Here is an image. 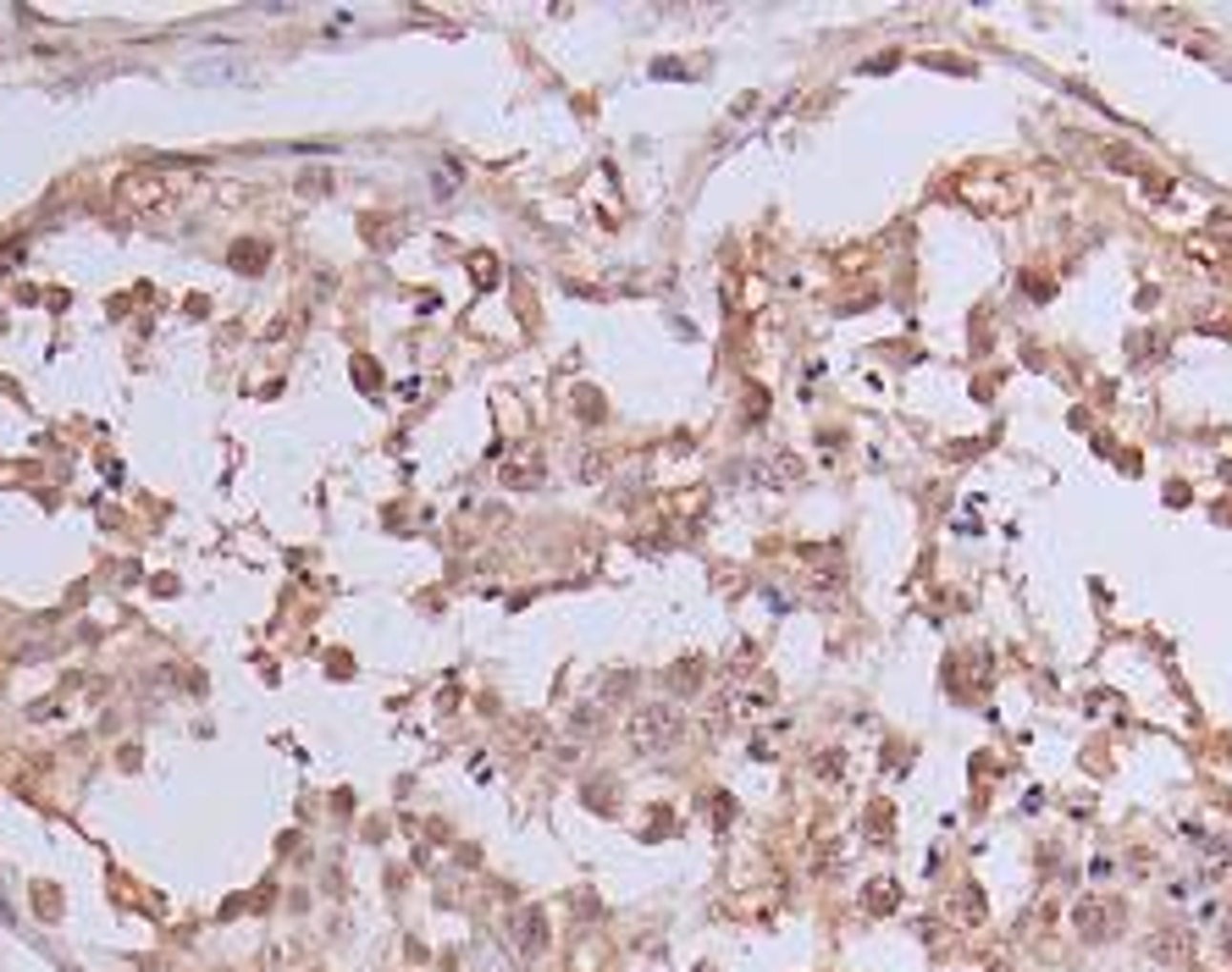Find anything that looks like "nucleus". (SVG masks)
I'll use <instances>...</instances> for the list:
<instances>
[{"label": "nucleus", "mask_w": 1232, "mask_h": 972, "mask_svg": "<svg viewBox=\"0 0 1232 972\" xmlns=\"http://www.w3.org/2000/svg\"><path fill=\"white\" fill-rule=\"evenodd\" d=\"M680 730H685V713L675 702H636L625 718V740H630V752H641V757L675 752Z\"/></svg>", "instance_id": "f257e3e1"}, {"label": "nucleus", "mask_w": 1232, "mask_h": 972, "mask_svg": "<svg viewBox=\"0 0 1232 972\" xmlns=\"http://www.w3.org/2000/svg\"><path fill=\"white\" fill-rule=\"evenodd\" d=\"M111 199L128 216H160L183 199V183H177V172H128V177H116Z\"/></svg>", "instance_id": "f03ea898"}, {"label": "nucleus", "mask_w": 1232, "mask_h": 972, "mask_svg": "<svg viewBox=\"0 0 1232 972\" xmlns=\"http://www.w3.org/2000/svg\"><path fill=\"white\" fill-rule=\"evenodd\" d=\"M503 940H509V950L520 956V962H536L542 950H548V912L542 906H520V912H509V922H503Z\"/></svg>", "instance_id": "7ed1b4c3"}, {"label": "nucleus", "mask_w": 1232, "mask_h": 972, "mask_svg": "<svg viewBox=\"0 0 1232 972\" xmlns=\"http://www.w3.org/2000/svg\"><path fill=\"white\" fill-rule=\"evenodd\" d=\"M1073 928L1083 945H1100V940H1111L1117 934V906L1111 900H1100V895H1083L1073 906Z\"/></svg>", "instance_id": "20e7f679"}, {"label": "nucleus", "mask_w": 1232, "mask_h": 972, "mask_svg": "<svg viewBox=\"0 0 1232 972\" xmlns=\"http://www.w3.org/2000/svg\"><path fill=\"white\" fill-rule=\"evenodd\" d=\"M1150 956H1155V962H1166V967L1194 962V928H1160V934L1150 940Z\"/></svg>", "instance_id": "39448f33"}, {"label": "nucleus", "mask_w": 1232, "mask_h": 972, "mask_svg": "<svg viewBox=\"0 0 1232 972\" xmlns=\"http://www.w3.org/2000/svg\"><path fill=\"white\" fill-rule=\"evenodd\" d=\"M962 199L978 205V211H1006V205H1012V194L1000 183H990V177H984V183H962Z\"/></svg>", "instance_id": "423d86ee"}, {"label": "nucleus", "mask_w": 1232, "mask_h": 972, "mask_svg": "<svg viewBox=\"0 0 1232 972\" xmlns=\"http://www.w3.org/2000/svg\"><path fill=\"white\" fill-rule=\"evenodd\" d=\"M895 900H901L895 879H873V884L863 890V906H867V912H895Z\"/></svg>", "instance_id": "0eeeda50"}, {"label": "nucleus", "mask_w": 1232, "mask_h": 972, "mask_svg": "<svg viewBox=\"0 0 1232 972\" xmlns=\"http://www.w3.org/2000/svg\"><path fill=\"white\" fill-rule=\"evenodd\" d=\"M603 730V708L597 702H586V708L570 713V735H597Z\"/></svg>", "instance_id": "6e6552de"}, {"label": "nucleus", "mask_w": 1232, "mask_h": 972, "mask_svg": "<svg viewBox=\"0 0 1232 972\" xmlns=\"http://www.w3.org/2000/svg\"><path fill=\"white\" fill-rule=\"evenodd\" d=\"M818 774H824V779H835V774H846V752H840L835 757V746H818Z\"/></svg>", "instance_id": "1a4fd4ad"}, {"label": "nucleus", "mask_w": 1232, "mask_h": 972, "mask_svg": "<svg viewBox=\"0 0 1232 972\" xmlns=\"http://www.w3.org/2000/svg\"><path fill=\"white\" fill-rule=\"evenodd\" d=\"M956 912H962L968 922H978V918H984V895H978V890H962V895H956Z\"/></svg>", "instance_id": "9d476101"}, {"label": "nucleus", "mask_w": 1232, "mask_h": 972, "mask_svg": "<svg viewBox=\"0 0 1232 972\" xmlns=\"http://www.w3.org/2000/svg\"><path fill=\"white\" fill-rule=\"evenodd\" d=\"M768 708V691H741V696H735V713H741V718H746V713H762Z\"/></svg>", "instance_id": "9b49d317"}, {"label": "nucleus", "mask_w": 1232, "mask_h": 972, "mask_svg": "<svg viewBox=\"0 0 1232 972\" xmlns=\"http://www.w3.org/2000/svg\"><path fill=\"white\" fill-rule=\"evenodd\" d=\"M437 194H459V166H443V172H437Z\"/></svg>", "instance_id": "f8f14e48"}, {"label": "nucleus", "mask_w": 1232, "mask_h": 972, "mask_svg": "<svg viewBox=\"0 0 1232 972\" xmlns=\"http://www.w3.org/2000/svg\"><path fill=\"white\" fill-rule=\"evenodd\" d=\"M1222 950H1227V962H1232V928H1227V934H1222Z\"/></svg>", "instance_id": "ddd939ff"}]
</instances>
